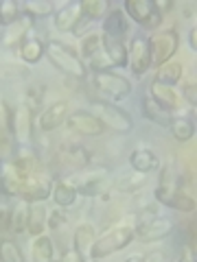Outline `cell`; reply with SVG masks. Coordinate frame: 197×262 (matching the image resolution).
Returning a JSON list of instances; mask_svg holds the SVG:
<instances>
[{
	"label": "cell",
	"mask_w": 197,
	"mask_h": 262,
	"mask_svg": "<svg viewBox=\"0 0 197 262\" xmlns=\"http://www.w3.org/2000/svg\"><path fill=\"white\" fill-rule=\"evenodd\" d=\"M90 112L103 122V127L116 131V134H129V131L134 129V118H131V114L127 110L119 107V105H112L108 101H94Z\"/></svg>",
	"instance_id": "3957f363"
},
{
	"label": "cell",
	"mask_w": 197,
	"mask_h": 262,
	"mask_svg": "<svg viewBox=\"0 0 197 262\" xmlns=\"http://www.w3.org/2000/svg\"><path fill=\"white\" fill-rule=\"evenodd\" d=\"M44 48H46V44L42 42V39L29 35V37L20 44V57H22V59L27 61V63H37V61L44 57Z\"/></svg>",
	"instance_id": "4dcf8cb0"
},
{
	"label": "cell",
	"mask_w": 197,
	"mask_h": 262,
	"mask_svg": "<svg viewBox=\"0 0 197 262\" xmlns=\"http://www.w3.org/2000/svg\"><path fill=\"white\" fill-rule=\"evenodd\" d=\"M171 134L178 142H188L195 136V112H180L173 114V120H171Z\"/></svg>",
	"instance_id": "7402d4cb"
},
{
	"label": "cell",
	"mask_w": 197,
	"mask_h": 262,
	"mask_svg": "<svg viewBox=\"0 0 197 262\" xmlns=\"http://www.w3.org/2000/svg\"><path fill=\"white\" fill-rule=\"evenodd\" d=\"M173 221L167 219V216H153L145 223L136 225V238L143 241V243H158L164 241L167 236L173 234Z\"/></svg>",
	"instance_id": "5bb4252c"
},
{
	"label": "cell",
	"mask_w": 197,
	"mask_h": 262,
	"mask_svg": "<svg viewBox=\"0 0 197 262\" xmlns=\"http://www.w3.org/2000/svg\"><path fill=\"white\" fill-rule=\"evenodd\" d=\"M44 57L60 72H64V75H70V77H75V79H86L88 77V68L84 66V61H81V57L75 51H72L70 46H66L62 42L46 44Z\"/></svg>",
	"instance_id": "7a4b0ae2"
},
{
	"label": "cell",
	"mask_w": 197,
	"mask_h": 262,
	"mask_svg": "<svg viewBox=\"0 0 197 262\" xmlns=\"http://www.w3.org/2000/svg\"><path fill=\"white\" fill-rule=\"evenodd\" d=\"M31 27H33V20L27 18V15H20L13 24L5 27V33L0 35V44H3L5 48H18L24 39L29 37Z\"/></svg>",
	"instance_id": "d6986e66"
},
{
	"label": "cell",
	"mask_w": 197,
	"mask_h": 262,
	"mask_svg": "<svg viewBox=\"0 0 197 262\" xmlns=\"http://www.w3.org/2000/svg\"><path fill=\"white\" fill-rule=\"evenodd\" d=\"M143 116L147 120H151L153 125H158V127H169L171 120H173V114L167 112V110H162L149 94L143 96Z\"/></svg>",
	"instance_id": "cb8c5ba5"
},
{
	"label": "cell",
	"mask_w": 197,
	"mask_h": 262,
	"mask_svg": "<svg viewBox=\"0 0 197 262\" xmlns=\"http://www.w3.org/2000/svg\"><path fill=\"white\" fill-rule=\"evenodd\" d=\"M53 194V182L46 175L40 173H29L24 177V184L20 188V196L18 199L27 201V203H44L48 196Z\"/></svg>",
	"instance_id": "8fae6325"
},
{
	"label": "cell",
	"mask_w": 197,
	"mask_h": 262,
	"mask_svg": "<svg viewBox=\"0 0 197 262\" xmlns=\"http://www.w3.org/2000/svg\"><path fill=\"white\" fill-rule=\"evenodd\" d=\"M0 262H27V260H24V253L18 245L5 238L0 241Z\"/></svg>",
	"instance_id": "e575fe53"
},
{
	"label": "cell",
	"mask_w": 197,
	"mask_h": 262,
	"mask_svg": "<svg viewBox=\"0 0 197 262\" xmlns=\"http://www.w3.org/2000/svg\"><path fill=\"white\" fill-rule=\"evenodd\" d=\"M11 140L13 136H11V122H9V107H7L5 98H0V158L7 153Z\"/></svg>",
	"instance_id": "1f68e13d"
},
{
	"label": "cell",
	"mask_w": 197,
	"mask_h": 262,
	"mask_svg": "<svg viewBox=\"0 0 197 262\" xmlns=\"http://www.w3.org/2000/svg\"><path fill=\"white\" fill-rule=\"evenodd\" d=\"M33 260L35 262H57L55 260V245L53 238L46 234L35 236L33 241Z\"/></svg>",
	"instance_id": "f546056e"
},
{
	"label": "cell",
	"mask_w": 197,
	"mask_h": 262,
	"mask_svg": "<svg viewBox=\"0 0 197 262\" xmlns=\"http://www.w3.org/2000/svg\"><path fill=\"white\" fill-rule=\"evenodd\" d=\"M0 27H3V22H0Z\"/></svg>",
	"instance_id": "681fc988"
},
{
	"label": "cell",
	"mask_w": 197,
	"mask_h": 262,
	"mask_svg": "<svg viewBox=\"0 0 197 262\" xmlns=\"http://www.w3.org/2000/svg\"><path fill=\"white\" fill-rule=\"evenodd\" d=\"M182 96L186 98V103L195 110V105H197V83H195V79L186 81V83L182 85Z\"/></svg>",
	"instance_id": "f35d334b"
},
{
	"label": "cell",
	"mask_w": 197,
	"mask_h": 262,
	"mask_svg": "<svg viewBox=\"0 0 197 262\" xmlns=\"http://www.w3.org/2000/svg\"><path fill=\"white\" fill-rule=\"evenodd\" d=\"M5 214H7V212H5V208H0V223H3V219H5Z\"/></svg>",
	"instance_id": "7dc6e473"
},
{
	"label": "cell",
	"mask_w": 197,
	"mask_h": 262,
	"mask_svg": "<svg viewBox=\"0 0 197 262\" xmlns=\"http://www.w3.org/2000/svg\"><path fill=\"white\" fill-rule=\"evenodd\" d=\"M103 37L110 39H123L125 42L127 35V15L123 9H110L103 18Z\"/></svg>",
	"instance_id": "44dd1931"
},
{
	"label": "cell",
	"mask_w": 197,
	"mask_h": 262,
	"mask_svg": "<svg viewBox=\"0 0 197 262\" xmlns=\"http://www.w3.org/2000/svg\"><path fill=\"white\" fill-rule=\"evenodd\" d=\"M180 46V35L175 29L160 31L155 35L149 37V53H151V66H160L173 59V55L178 53Z\"/></svg>",
	"instance_id": "52a82bcc"
},
{
	"label": "cell",
	"mask_w": 197,
	"mask_h": 262,
	"mask_svg": "<svg viewBox=\"0 0 197 262\" xmlns=\"http://www.w3.org/2000/svg\"><path fill=\"white\" fill-rule=\"evenodd\" d=\"M68 114H70V103L68 101H55L51 105H46L44 112L40 114L37 125L42 131H55L57 127L66 125Z\"/></svg>",
	"instance_id": "2e32d148"
},
{
	"label": "cell",
	"mask_w": 197,
	"mask_h": 262,
	"mask_svg": "<svg viewBox=\"0 0 197 262\" xmlns=\"http://www.w3.org/2000/svg\"><path fill=\"white\" fill-rule=\"evenodd\" d=\"M123 11H125L127 18H131L145 29H153L162 22V15L155 11L151 0H125L123 3Z\"/></svg>",
	"instance_id": "7c38bea8"
},
{
	"label": "cell",
	"mask_w": 197,
	"mask_h": 262,
	"mask_svg": "<svg viewBox=\"0 0 197 262\" xmlns=\"http://www.w3.org/2000/svg\"><path fill=\"white\" fill-rule=\"evenodd\" d=\"M127 66L136 77H143L151 68V53H149V37L134 35L127 44Z\"/></svg>",
	"instance_id": "30bf717a"
},
{
	"label": "cell",
	"mask_w": 197,
	"mask_h": 262,
	"mask_svg": "<svg viewBox=\"0 0 197 262\" xmlns=\"http://www.w3.org/2000/svg\"><path fill=\"white\" fill-rule=\"evenodd\" d=\"M22 15H27L31 20H40V18H48L51 13H55L51 3H44V0H29V3L20 5Z\"/></svg>",
	"instance_id": "d6a6232c"
},
{
	"label": "cell",
	"mask_w": 197,
	"mask_h": 262,
	"mask_svg": "<svg viewBox=\"0 0 197 262\" xmlns=\"http://www.w3.org/2000/svg\"><path fill=\"white\" fill-rule=\"evenodd\" d=\"M175 262H197L195 258V247H188V245H184L182 249H180V256Z\"/></svg>",
	"instance_id": "b9f144b4"
},
{
	"label": "cell",
	"mask_w": 197,
	"mask_h": 262,
	"mask_svg": "<svg viewBox=\"0 0 197 262\" xmlns=\"http://www.w3.org/2000/svg\"><path fill=\"white\" fill-rule=\"evenodd\" d=\"M79 22H81V3H66L60 9H55V13H53L55 29L62 33L77 31Z\"/></svg>",
	"instance_id": "ac0fdd59"
},
{
	"label": "cell",
	"mask_w": 197,
	"mask_h": 262,
	"mask_svg": "<svg viewBox=\"0 0 197 262\" xmlns=\"http://www.w3.org/2000/svg\"><path fill=\"white\" fill-rule=\"evenodd\" d=\"M173 210H180V212H193L195 210V196L193 194H188L184 190H180L175 194V199H173V206H171Z\"/></svg>",
	"instance_id": "74e56055"
},
{
	"label": "cell",
	"mask_w": 197,
	"mask_h": 262,
	"mask_svg": "<svg viewBox=\"0 0 197 262\" xmlns=\"http://www.w3.org/2000/svg\"><path fill=\"white\" fill-rule=\"evenodd\" d=\"M103 48H105V55L108 59L112 61L114 68H125L127 66V44L123 39H110V37H103Z\"/></svg>",
	"instance_id": "484cf974"
},
{
	"label": "cell",
	"mask_w": 197,
	"mask_h": 262,
	"mask_svg": "<svg viewBox=\"0 0 197 262\" xmlns=\"http://www.w3.org/2000/svg\"><path fill=\"white\" fill-rule=\"evenodd\" d=\"M188 44H191L193 51L197 48V27H195V24H193V29L188 31Z\"/></svg>",
	"instance_id": "f6af8a7d"
},
{
	"label": "cell",
	"mask_w": 197,
	"mask_h": 262,
	"mask_svg": "<svg viewBox=\"0 0 197 262\" xmlns=\"http://www.w3.org/2000/svg\"><path fill=\"white\" fill-rule=\"evenodd\" d=\"M129 166L134 168V173L149 175L153 170L160 168V158L153 149H149V146H138V149H134L129 155Z\"/></svg>",
	"instance_id": "ffe728a7"
},
{
	"label": "cell",
	"mask_w": 197,
	"mask_h": 262,
	"mask_svg": "<svg viewBox=\"0 0 197 262\" xmlns=\"http://www.w3.org/2000/svg\"><path fill=\"white\" fill-rule=\"evenodd\" d=\"M84 262H96V258H92V256H88V258H86Z\"/></svg>",
	"instance_id": "c3c4849f"
},
{
	"label": "cell",
	"mask_w": 197,
	"mask_h": 262,
	"mask_svg": "<svg viewBox=\"0 0 197 262\" xmlns=\"http://www.w3.org/2000/svg\"><path fill=\"white\" fill-rule=\"evenodd\" d=\"M72 184V188L77 190V194H84V196H101L110 186V170L103 168V166H94V168H88L84 173H79L77 177L68 179Z\"/></svg>",
	"instance_id": "277c9868"
},
{
	"label": "cell",
	"mask_w": 197,
	"mask_h": 262,
	"mask_svg": "<svg viewBox=\"0 0 197 262\" xmlns=\"http://www.w3.org/2000/svg\"><path fill=\"white\" fill-rule=\"evenodd\" d=\"M136 238V225L131 221H123V223L114 225L112 229H108L103 236H98L92 245V251L90 256L92 258H108L112 253H116L121 249L129 247V243Z\"/></svg>",
	"instance_id": "6da1fadb"
},
{
	"label": "cell",
	"mask_w": 197,
	"mask_h": 262,
	"mask_svg": "<svg viewBox=\"0 0 197 262\" xmlns=\"http://www.w3.org/2000/svg\"><path fill=\"white\" fill-rule=\"evenodd\" d=\"M66 127L79 136H86V138H96L105 131L103 122L98 120L92 112H86V110L70 112L68 118H66Z\"/></svg>",
	"instance_id": "4fadbf2b"
},
{
	"label": "cell",
	"mask_w": 197,
	"mask_h": 262,
	"mask_svg": "<svg viewBox=\"0 0 197 262\" xmlns=\"http://www.w3.org/2000/svg\"><path fill=\"white\" fill-rule=\"evenodd\" d=\"M48 227V212L44 208V203H29V221H27V232L33 236L44 234V229Z\"/></svg>",
	"instance_id": "d4e9b609"
},
{
	"label": "cell",
	"mask_w": 197,
	"mask_h": 262,
	"mask_svg": "<svg viewBox=\"0 0 197 262\" xmlns=\"http://www.w3.org/2000/svg\"><path fill=\"white\" fill-rule=\"evenodd\" d=\"M27 221H29V203L18 199V203L7 212V223H9V229L15 234L27 232Z\"/></svg>",
	"instance_id": "83f0119b"
},
{
	"label": "cell",
	"mask_w": 197,
	"mask_h": 262,
	"mask_svg": "<svg viewBox=\"0 0 197 262\" xmlns=\"http://www.w3.org/2000/svg\"><path fill=\"white\" fill-rule=\"evenodd\" d=\"M9 122H11V136L18 146H31L33 140V110L27 103H20L18 107L9 110Z\"/></svg>",
	"instance_id": "9c48e42d"
},
{
	"label": "cell",
	"mask_w": 197,
	"mask_h": 262,
	"mask_svg": "<svg viewBox=\"0 0 197 262\" xmlns=\"http://www.w3.org/2000/svg\"><path fill=\"white\" fill-rule=\"evenodd\" d=\"M182 75H184V66L180 63V61H167V63H162L158 72H155V81H160V83L164 85H178L180 81H182Z\"/></svg>",
	"instance_id": "f1b7e54d"
},
{
	"label": "cell",
	"mask_w": 197,
	"mask_h": 262,
	"mask_svg": "<svg viewBox=\"0 0 197 262\" xmlns=\"http://www.w3.org/2000/svg\"><path fill=\"white\" fill-rule=\"evenodd\" d=\"M53 201H55V206L57 208H70V206H75V201H77V190L72 188V184L68 182V179H60L55 186H53Z\"/></svg>",
	"instance_id": "4316f807"
},
{
	"label": "cell",
	"mask_w": 197,
	"mask_h": 262,
	"mask_svg": "<svg viewBox=\"0 0 197 262\" xmlns=\"http://www.w3.org/2000/svg\"><path fill=\"white\" fill-rule=\"evenodd\" d=\"M29 173L15 164L13 160L0 158V190L9 196H20V188L24 184V177Z\"/></svg>",
	"instance_id": "9a60e30c"
},
{
	"label": "cell",
	"mask_w": 197,
	"mask_h": 262,
	"mask_svg": "<svg viewBox=\"0 0 197 262\" xmlns=\"http://www.w3.org/2000/svg\"><path fill=\"white\" fill-rule=\"evenodd\" d=\"M123 262H145V253H131Z\"/></svg>",
	"instance_id": "bcb514c9"
},
{
	"label": "cell",
	"mask_w": 197,
	"mask_h": 262,
	"mask_svg": "<svg viewBox=\"0 0 197 262\" xmlns=\"http://www.w3.org/2000/svg\"><path fill=\"white\" fill-rule=\"evenodd\" d=\"M164 256L160 251H151V253H145V262H162Z\"/></svg>",
	"instance_id": "ee69618b"
},
{
	"label": "cell",
	"mask_w": 197,
	"mask_h": 262,
	"mask_svg": "<svg viewBox=\"0 0 197 262\" xmlns=\"http://www.w3.org/2000/svg\"><path fill=\"white\" fill-rule=\"evenodd\" d=\"M20 15H22V9L18 3H13V0H3V3H0V22H3V27L13 24Z\"/></svg>",
	"instance_id": "8d00e7d4"
},
{
	"label": "cell",
	"mask_w": 197,
	"mask_h": 262,
	"mask_svg": "<svg viewBox=\"0 0 197 262\" xmlns=\"http://www.w3.org/2000/svg\"><path fill=\"white\" fill-rule=\"evenodd\" d=\"M66 216L64 214V208H60V210H53V214H48V227H53V229H57L62 223H66Z\"/></svg>",
	"instance_id": "ab89813d"
},
{
	"label": "cell",
	"mask_w": 197,
	"mask_h": 262,
	"mask_svg": "<svg viewBox=\"0 0 197 262\" xmlns=\"http://www.w3.org/2000/svg\"><path fill=\"white\" fill-rule=\"evenodd\" d=\"M149 182V175H145V173H134V175H127L125 179H121V192H125V194H136L141 188Z\"/></svg>",
	"instance_id": "d590c367"
},
{
	"label": "cell",
	"mask_w": 197,
	"mask_h": 262,
	"mask_svg": "<svg viewBox=\"0 0 197 262\" xmlns=\"http://www.w3.org/2000/svg\"><path fill=\"white\" fill-rule=\"evenodd\" d=\"M81 61L92 72H103L114 68L108 55H105L101 33H88V35L81 37Z\"/></svg>",
	"instance_id": "5b68a950"
},
{
	"label": "cell",
	"mask_w": 197,
	"mask_h": 262,
	"mask_svg": "<svg viewBox=\"0 0 197 262\" xmlns=\"http://www.w3.org/2000/svg\"><path fill=\"white\" fill-rule=\"evenodd\" d=\"M149 96L160 105L162 110H167L171 114L180 112V107H182V105H180L182 103V98H180V94L175 92V88L173 85H164V83H160V81H155V79L151 81Z\"/></svg>",
	"instance_id": "e0dca14e"
},
{
	"label": "cell",
	"mask_w": 197,
	"mask_h": 262,
	"mask_svg": "<svg viewBox=\"0 0 197 262\" xmlns=\"http://www.w3.org/2000/svg\"><path fill=\"white\" fill-rule=\"evenodd\" d=\"M108 13V3L103 0H84L81 3V18L88 20H98Z\"/></svg>",
	"instance_id": "836d02e7"
},
{
	"label": "cell",
	"mask_w": 197,
	"mask_h": 262,
	"mask_svg": "<svg viewBox=\"0 0 197 262\" xmlns=\"http://www.w3.org/2000/svg\"><path fill=\"white\" fill-rule=\"evenodd\" d=\"M84 260H86V256H81V253L72 247V249H66L57 262H84Z\"/></svg>",
	"instance_id": "60d3db41"
},
{
	"label": "cell",
	"mask_w": 197,
	"mask_h": 262,
	"mask_svg": "<svg viewBox=\"0 0 197 262\" xmlns=\"http://www.w3.org/2000/svg\"><path fill=\"white\" fill-rule=\"evenodd\" d=\"M182 190L180 188V175H178V166L173 160L164 162V166H160V179H158V186H155V201L162 203V206L171 208L173 206V199L175 194Z\"/></svg>",
	"instance_id": "ba28073f"
},
{
	"label": "cell",
	"mask_w": 197,
	"mask_h": 262,
	"mask_svg": "<svg viewBox=\"0 0 197 262\" xmlns=\"http://www.w3.org/2000/svg\"><path fill=\"white\" fill-rule=\"evenodd\" d=\"M153 7H155V11L162 15V13H167V11L173 9V3H169V0H158V3H153Z\"/></svg>",
	"instance_id": "7bdbcfd3"
},
{
	"label": "cell",
	"mask_w": 197,
	"mask_h": 262,
	"mask_svg": "<svg viewBox=\"0 0 197 262\" xmlns=\"http://www.w3.org/2000/svg\"><path fill=\"white\" fill-rule=\"evenodd\" d=\"M94 241H96V232H94L92 223H79L75 227V234H72V247H75L81 256H90Z\"/></svg>",
	"instance_id": "603a6c76"
},
{
	"label": "cell",
	"mask_w": 197,
	"mask_h": 262,
	"mask_svg": "<svg viewBox=\"0 0 197 262\" xmlns=\"http://www.w3.org/2000/svg\"><path fill=\"white\" fill-rule=\"evenodd\" d=\"M92 85L110 101H123L131 94V81L112 70L92 72Z\"/></svg>",
	"instance_id": "8992f818"
}]
</instances>
